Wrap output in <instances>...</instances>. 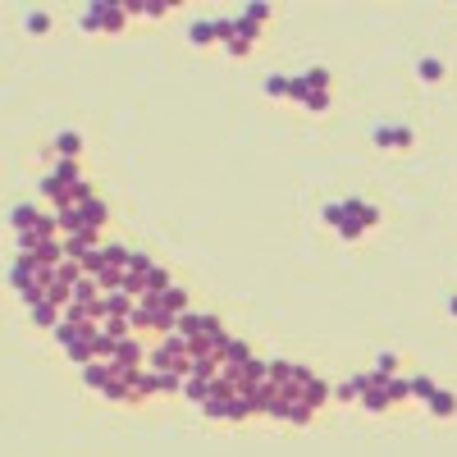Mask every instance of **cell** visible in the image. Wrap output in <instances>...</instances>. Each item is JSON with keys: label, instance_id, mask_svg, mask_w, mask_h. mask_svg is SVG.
Here are the masks:
<instances>
[{"label": "cell", "instance_id": "obj_1", "mask_svg": "<svg viewBox=\"0 0 457 457\" xmlns=\"http://www.w3.org/2000/svg\"><path fill=\"white\" fill-rule=\"evenodd\" d=\"M115 361H92V366H83V384H88V389H97V393H106L110 384H115Z\"/></svg>", "mask_w": 457, "mask_h": 457}, {"label": "cell", "instance_id": "obj_2", "mask_svg": "<svg viewBox=\"0 0 457 457\" xmlns=\"http://www.w3.org/2000/svg\"><path fill=\"white\" fill-rule=\"evenodd\" d=\"M101 297H106V293H101V283L92 279V274H88L83 283H74V288H69V302H74V306H92V311H97Z\"/></svg>", "mask_w": 457, "mask_h": 457}, {"label": "cell", "instance_id": "obj_3", "mask_svg": "<svg viewBox=\"0 0 457 457\" xmlns=\"http://www.w3.org/2000/svg\"><path fill=\"white\" fill-rule=\"evenodd\" d=\"M37 270H42V265H37V256H19V261H14L10 283L23 293V288H33V283H37Z\"/></svg>", "mask_w": 457, "mask_h": 457}, {"label": "cell", "instance_id": "obj_4", "mask_svg": "<svg viewBox=\"0 0 457 457\" xmlns=\"http://www.w3.org/2000/svg\"><path fill=\"white\" fill-rule=\"evenodd\" d=\"M78 210H83V219H88V228H92V233H101V228L110 224V206L101 201V197H92V201H83Z\"/></svg>", "mask_w": 457, "mask_h": 457}, {"label": "cell", "instance_id": "obj_5", "mask_svg": "<svg viewBox=\"0 0 457 457\" xmlns=\"http://www.w3.org/2000/svg\"><path fill=\"white\" fill-rule=\"evenodd\" d=\"M370 389V375H352V380H343V384H334V398L338 403H361V393Z\"/></svg>", "mask_w": 457, "mask_h": 457}, {"label": "cell", "instance_id": "obj_6", "mask_svg": "<svg viewBox=\"0 0 457 457\" xmlns=\"http://www.w3.org/2000/svg\"><path fill=\"white\" fill-rule=\"evenodd\" d=\"M115 366H142V343L133 334H124L115 343Z\"/></svg>", "mask_w": 457, "mask_h": 457}, {"label": "cell", "instance_id": "obj_7", "mask_svg": "<svg viewBox=\"0 0 457 457\" xmlns=\"http://www.w3.org/2000/svg\"><path fill=\"white\" fill-rule=\"evenodd\" d=\"M425 407H430V416H435V421H448V416H457V393H453V389H439Z\"/></svg>", "mask_w": 457, "mask_h": 457}, {"label": "cell", "instance_id": "obj_8", "mask_svg": "<svg viewBox=\"0 0 457 457\" xmlns=\"http://www.w3.org/2000/svg\"><path fill=\"white\" fill-rule=\"evenodd\" d=\"M444 74H448V65L439 55H421V60H416V78H421V83H439Z\"/></svg>", "mask_w": 457, "mask_h": 457}, {"label": "cell", "instance_id": "obj_9", "mask_svg": "<svg viewBox=\"0 0 457 457\" xmlns=\"http://www.w3.org/2000/svg\"><path fill=\"white\" fill-rule=\"evenodd\" d=\"M55 178H60V183H69V188L88 183V174H83V160H55Z\"/></svg>", "mask_w": 457, "mask_h": 457}, {"label": "cell", "instance_id": "obj_10", "mask_svg": "<svg viewBox=\"0 0 457 457\" xmlns=\"http://www.w3.org/2000/svg\"><path fill=\"white\" fill-rule=\"evenodd\" d=\"M219 352H224L228 366H247V361H251V348L242 343V338H224V343H219Z\"/></svg>", "mask_w": 457, "mask_h": 457}, {"label": "cell", "instance_id": "obj_11", "mask_svg": "<svg viewBox=\"0 0 457 457\" xmlns=\"http://www.w3.org/2000/svg\"><path fill=\"white\" fill-rule=\"evenodd\" d=\"M55 151H60V160H78V151H83V138H78L74 128H65L60 138H55Z\"/></svg>", "mask_w": 457, "mask_h": 457}, {"label": "cell", "instance_id": "obj_12", "mask_svg": "<svg viewBox=\"0 0 457 457\" xmlns=\"http://www.w3.org/2000/svg\"><path fill=\"white\" fill-rule=\"evenodd\" d=\"M106 0H97V5H88V14H83V33H106Z\"/></svg>", "mask_w": 457, "mask_h": 457}, {"label": "cell", "instance_id": "obj_13", "mask_svg": "<svg viewBox=\"0 0 457 457\" xmlns=\"http://www.w3.org/2000/svg\"><path fill=\"white\" fill-rule=\"evenodd\" d=\"M37 219H42V210H37V206H14V210H10V224L19 228V233L37 228Z\"/></svg>", "mask_w": 457, "mask_h": 457}, {"label": "cell", "instance_id": "obj_14", "mask_svg": "<svg viewBox=\"0 0 457 457\" xmlns=\"http://www.w3.org/2000/svg\"><path fill=\"white\" fill-rule=\"evenodd\" d=\"M361 407H366L370 416H380V412H389V407H393V398L384 389H366V393H361Z\"/></svg>", "mask_w": 457, "mask_h": 457}, {"label": "cell", "instance_id": "obj_15", "mask_svg": "<svg viewBox=\"0 0 457 457\" xmlns=\"http://www.w3.org/2000/svg\"><path fill=\"white\" fill-rule=\"evenodd\" d=\"M169 288H174L169 270H165V265H151V270H147V293H169Z\"/></svg>", "mask_w": 457, "mask_h": 457}, {"label": "cell", "instance_id": "obj_16", "mask_svg": "<svg viewBox=\"0 0 457 457\" xmlns=\"http://www.w3.org/2000/svg\"><path fill=\"white\" fill-rule=\"evenodd\" d=\"M156 375V393H183V375H174V370H151Z\"/></svg>", "mask_w": 457, "mask_h": 457}, {"label": "cell", "instance_id": "obj_17", "mask_svg": "<svg viewBox=\"0 0 457 457\" xmlns=\"http://www.w3.org/2000/svg\"><path fill=\"white\" fill-rule=\"evenodd\" d=\"M188 37H192L197 46H210V42H219V23H201V19H197L192 28H188Z\"/></svg>", "mask_w": 457, "mask_h": 457}, {"label": "cell", "instance_id": "obj_18", "mask_svg": "<svg viewBox=\"0 0 457 457\" xmlns=\"http://www.w3.org/2000/svg\"><path fill=\"white\" fill-rule=\"evenodd\" d=\"M233 28H238V37H242V42H247V46H261V37H265V28H261V23L242 19V14H238V19H233Z\"/></svg>", "mask_w": 457, "mask_h": 457}, {"label": "cell", "instance_id": "obj_19", "mask_svg": "<svg viewBox=\"0 0 457 457\" xmlns=\"http://www.w3.org/2000/svg\"><path fill=\"white\" fill-rule=\"evenodd\" d=\"M201 416H210V421H228V398H219V393H210L206 403H201Z\"/></svg>", "mask_w": 457, "mask_h": 457}, {"label": "cell", "instance_id": "obj_20", "mask_svg": "<svg viewBox=\"0 0 457 457\" xmlns=\"http://www.w3.org/2000/svg\"><path fill=\"white\" fill-rule=\"evenodd\" d=\"M265 366H270V384H293V375H297L293 361H265Z\"/></svg>", "mask_w": 457, "mask_h": 457}, {"label": "cell", "instance_id": "obj_21", "mask_svg": "<svg viewBox=\"0 0 457 457\" xmlns=\"http://www.w3.org/2000/svg\"><path fill=\"white\" fill-rule=\"evenodd\" d=\"M384 393H389L393 403H403V398H412V380H403V375H393V380H384Z\"/></svg>", "mask_w": 457, "mask_h": 457}, {"label": "cell", "instance_id": "obj_22", "mask_svg": "<svg viewBox=\"0 0 457 457\" xmlns=\"http://www.w3.org/2000/svg\"><path fill=\"white\" fill-rule=\"evenodd\" d=\"M124 28H128V10H124V5H110L106 10V33H124Z\"/></svg>", "mask_w": 457, "mask_h": 457}, {"label": "cell", "instance_id": "obj_23", "mask_svg": "<svg viewBox=\"0 0 457 457\" xmlns=\"http://www.w3.org/2000/svg\"><path fill=\"white\" fill-rule=\"evenodd\" d=\"M101 251H106V265H119V270H128V256H133L128 247H119V242H106Z\"/></svg>", "mask_w": 457, "mask_h": 457}, {"label": "cell", "instance_id": "obj_24", "mask_svg": "<svg viewBox=\"0 0 457 457\" xmlns=\"http://www.w3.org/2000/svg\"><path fill=\"white\" fill-rule=\"evenodd\" d=\"M435 393H439V384L430 380V375H416V380H412V398H421V403H430Z\"/></svg>", "mask_w": 457, "mask_h": 457}, {"label": "cell", "instance_id": "obj_25", "mask_svg": "<svg viewBox=\"0 0 457 457\" xmlns=\"http://www.w3.org/2000/svg\"><path fill=\"white\" fill-rule=\"evenodd\" d=\"M361 233H366V224H361V219H343V224H338V238L343 242H361Z\"/></svg>", "mask_w": 457, "mask_h": 457}, {"label": "cell", "instance_id": "obj_26", "mask_svg": "<svg viewBox=\"0 0 457 457\" xmlns=\"http://www.w3.org/2000/svg\"><path fill=\"white\" fill-rule=\"evenodd\" d=\"M28 33H33V37H46V33H51V14H46V10H33V14H28Z\"/></svg>", "mask_w": 457, "mask_h": 457}, {"label": "cell", "instance_id": "obj_27", "mask_svg": "<svg viewBox=\"0 0 457 457\" xmlns=\"http://www.w3.org/2000/svg\"><path fill=\"white\" fill-rule=\"evenodd\" d=\"M288 97H293V101H302V106H306V101L316 97V92H311V83H306V78H288Z\"/></svg>", "mask_w": 457, "mask_h": 457}, {"label": "cell", "instance_id": "obj_28", "mask_svg": "<svg viewBox=\"0 0 457 457\" xmlns=\"http://www.w3.org/2000/svg\"><path fill=\"white\" fill-rule=\"evenodd\" d=\"M412 142H416V133H412V128L393 124V151H412Z\"/></svg>", "mask_w": 457, "mask_h": 457}, {"label": "cell", "instance_id": "obj_29", "mask_svg": "<svg viewBox=\"0 0 457 457\" xmlns=\"http://www.w3.org/2000/svg\"><path fill=\"white\" fill-rule=\"evenodd\" d=\"M306 83H311V92H329V83H334V78H329V69H311V74H302Z\"/></svg>", "mask_w": 457, "mask_h": 457}, {"label": "cell", "instance_id": "obj_30", "mask_svg": "<svg viewBox=\"0 0 457 457\" xmlns=\"http://www.w3.org/2000/svg\"><path fill=\"white\" fill-rule=\"evenodd\" d=\"M320 215H325V224H334V228H338L343 219H348V210H343V201H329V206L320 210Z\"/></svg>", "mask_w": 457, "mask_h": 457}, {"label": "cell", "instance_id": "obj_31", "mask_svg": "<svg viewBox=\"0 0 457 457\" xmlns=\"http://www.w3.org/2000/svg\"><path fill=\"white\" fill-rule=\"evenodd\" d=\"M357 219H361L366 228H375V224L384 219V210H380V206H370V201H361V215H357Z\"/></svg>", "mask_w": 457, "mask_h": 457}, {"label": "cell", "instance_id": "obj_32", "mask_svg": "<svg viewBox=\"0 0 457 457\" xmlns=\"http://www.w3.org/2000/svg\"><path fill=\"white\" fill-rule=\"evenodd\" d=\"M270 5H247V10H242V19H251V23H261V28H265V19H270Z\"/></svg>", "mask_w": 457, "mask_h": 457}, {"label": "cell", "instance_id": "obj_33", "mask_svg": "<svg viewBox=\"0 0 457 457\" xmlns=\"http://www.w3.org/2000/svg\"><path fill=\"white\" fill-rule=\"evenodd\" d=\"M329 106H334V97H329V92H316V97L306 101V110H311V115H325Z\"/></svg>", "mask_w": 457, "mask_h": 457}, {"label": "cell", "instance_id": "obj_34", "mask_svg": "<svg viewBox=\"0 0 457 457\" xmlns=\"http://www.w3.org/2000/svg\"><path fill=\"white\" fill-rule=\"evenodd\" d=\"M165 302L174 306L178 316H183V311H188V293H183V288H178V283H174V288H169V293H165Z\"/></svg>", "mask_w": 457, "mask_h": 457}, {"label": "cell", "instance_id": "obj_35", "mask_svg": "<svg viewBox=\"0 0 457 457\" xmlns=\"http://www.w3.org/2000/svg\"><path fill=\"white\" fill-rule=\"evenodd\" d=\"M370 142H375L380 151H393V128H375V133H370Z\"/></svg>", "mask_w": 457, "mask_h": 457}, {"label": "cell", "instance_id": "obj_36", "mask_svg": "<svg viewBox=\"0 0 457 457\" xmlns=\"http://www.w3.org/2000/svg\"><path fill=\"white\" fill-rule=\"evenodd\" d=\"M265 97H288V78H265Z\"/></svg>", "mask_w": 457, "mask_h": 457}, {"label": "cell", "instance_id": "obj_37", "mask_svg": "<svg viewBox=\"0 0 457 457\" xmlns=\"http://www.w3.org/2000/svg\"><path fill=\"white\" fill-rule=\"evenodd\" d=\"M128 270H133V274H147V270H151V256H142V251H133V256H128Z\"/></svg>", "mask_w": 457, "mask_h": 457}, {"label": "cell", "instance_id": "obj_38", "mask_svg": "<svg viewBox=\"0 0 457 457\" xmlns=\"http://www.w3.org/2000/svg\"><path fill=\"white\" fill-rule=\"evenodd\" d=\"M448 311H453V316H457V293H453V297H448Z\"/></svg>", "mask_w": 457, "mask_h": 457}]
</instances>
